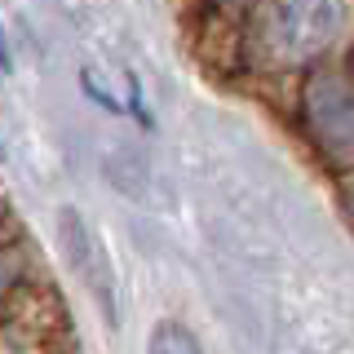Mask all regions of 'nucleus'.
<instances>
[{
  "label": "nucleus",
  "instance_id": "20e7f679",
  "mask_svg": "<svg viewBox=\"0 0 354 354\" xmlns=\"http://www.w3.org/2000/svg\"><path fill=\"white\" fill-rule=\"evenodd\" d=\"M147 354H204L195 341V332L186 324H177V319H164V324H155L151 332V346Z\"/></svg>",
  "mask_w": 354,
  "mask_h": 354
},
{
  "label": "nucleus",
  "instance_id": "f03ea898",
  "mask_svg": "<svg viewBox=\"0 0 354 354\" xmlns=\"http://www.w3.org/2000/svg\"><path fill=\"white\" fill-rule=\"evenodd\" d=\"M58 239H62V257L71 266V274L84 283V292L97 301L106 324H120L115 310V274H111V257L102 248V239L88 230V221L75 213V208H62L58 213Z\"/></svg>",
  "mask_w": 354,
  "mask_h": 354
},
{
  "label": "nucleus",
  "instance_id": "7ed1b4c3",
  "mask_svg": "<svg viewBox=\"0 0 354 354\" xmlns=\"http://www.w3.org/2000/svg\"><path fill=\"white\" fill-rule=\"evenodd\" d=\"M306 120L315 138L337 155H354V80L341 71L315 75L306 88Z\"/></svg>",
  "mask_w": 354,
  "mask_h": 354
},
{
  "label": "nucleus",
  "instance_id": "39448f33",
  "mask_svg": "<svg viewBox=\"0 0 354 354\" xmlns=\"http://www.w3.org/2000/svg\"><path fill=\"white\" fill-rule=\"evenodd\" d=\"M0 66H5V71L14 66V62H9V44H5V31H0Z\"/></svg>",
  "mask_w": 354,
  "mask_h": 354
},
{
  "label": "nucleus",
  "instance_id": "f257e3e1",
  "mask_svg": "<svg viewBox=\"0 0 354 354\" xmlns=\"http://www.w3.org/2000/svg\"><path fill=\"white\" fill-rule=\"evenodd\" d=\"M346 27V0H261L248 22V49L257 66L315 62Z\"/></svg>",
  "mask_w": 354,
  "mask_h": 354
}]
</instances>
